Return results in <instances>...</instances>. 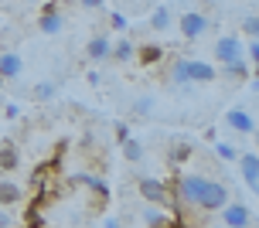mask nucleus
<instances>
[{
	"label": "nucleus",
	"instance_id": "f257e3e1",
	"mask_svg": "<svg viewBox=\"0 0 259 228\" xmlns=\"http://www.w3.org/2000/svg\"><path fill=\"white\" fill-rule=\"evenodd\" d=\"M201 184H205V174H181L174 180V201H181L184 208H198V194H201Z\"/></svg>",
	"mask_w": 259,
	"mask_h": 228
},
{
	"label": "nucleus",
	"instance_id": "f03ea898",
	"mask_svg": "<svg viewBox=\"0 0 259 228\" xmlns=\"http://www.w3.org/2000/svg\"><path fill=\"white\" fill-rule=\"evenodd\" d=\"M137 191L143 194V201H150V204H160V208H170V211L178 208L174 194H170V184H164V180H157V177H140Z\"/></svg>",
	"mask_w": 259,
	"mask_h": 228
},
{
	"label": "nucleus",
	"instance_id": "7ed1b4c3",
	"mask_svg": "<svg viewBox=\"0 0 259 228\" xmlns=\"http://www.w3.org/2000/svg\"><path fill=\"white\" fill-rule=\"evenodd\" d=\"M225 201H229V188L215 177H205L201 194H198V211H222Z\"/></svg>",
	"mask_w": 259,
	"mask_h": 228
},
{
	"label": "nucleus",
	"instance_id": "20e7f679",
	"mask_svg": "<svg viewBox=\"0 0 259 228\" xmlns=\"http://www.w3.org/2000/svg\"><path fill=\"white\" fill-rule=\"evenodd\" d=\"M219 218H222V225H225V228H252V225H256L252 208H246L242 201H225V204H222V211H219Z\"/></svg>",
	"mask_w": 259,
	"mask_h": 228
},
{
	"label": "nucleus",
	"instance_id": "39448f33",
	"mask_svg": "<svg viewBox=\"0 0 259 228\" xmlns=\"http://www.w3.org/2000/svg\"><path fill=\"white\" fill-rule=\"evenodd\" d=\"M208 27H211V21H208L201 11H184L181 17H178V31H181V38H188V41H198Z\"/></svg>",
	"mask_w": 259,
	"mask_h": 228
},
{
	"label": "nucleus",
	"instance_id": "423d86ee",
	"mask_svg": "<svg viewBox=\"0 0 259 228\" xmlns=\"http://www.w3.org/2000/svg\"><path fill=\"white\" fill-rule=\"evenodd\" d=\"M242 48H246L242 38H235V34H222L211 51H215V62H219V65H232V62H239V58H246Z\"/></svg>",
	"mask_w": 259,
	"mask_h": 228
},
{
	"label": "nucleus",
	"instance_id": "0eeeda50",
	"mask_svg": "<svg viewBox=\"0 0 259 228\" xmlns=\"http://www.w3.org/2000/svg\"><path fill=\"white\" fill-rule=\"evenodd\" d=\"M225 126L232 129V133L252 136V133H256V116L246 113V109H229V113H225Z\"/></svg>",
	"mask_w": 259,
	"mask_h": 228
},
{
	"label": "nucleus",
	"instance_id": "6e6552de",
	"mask_svg": "<svg viewBox=\"0 0 259 228\" xmlns=\"http://www.w3.org/2000/svg\"><path fill=\"white\" fill-rule=\"evenodd\" d=\"M235 160H239V174L246 180V188L256 191L259 188V153L249 150V153H242V157H235Z\"/></svg>",
	"mask_w": 259,
	"mask_h": 228
},
{
	"label": "nucleus",
	"instance_id": "1a4fd4ad",
	"mask_svg": "<svg viewBox=\"0 0 259 228\" xmlns=\"http://www.w3.org/2000/svg\"><path fill=\"white\" fill-rule=\"evenodd\" d=\"M219 78V68L211 62H198V58H188V82H201V85H208V82H215Z\"/></svg>",
	"mask_w": 259,
	"mask_h": 228
},
{
	"label": "nucleus",
	"instance_id": "9d476101",
	"mask_svg": "<svg viewBox=\"0 0 259 228\" xmlns=\"http://www.w3.org/2000/svg\"><path fill=\"white\" fill-rule=\"evenodd\" d=\"M21 72H24V58L17 51H0V78L7 82V78H17Z\"/></svg>",
	"mask_w": 259,
	"mask_h": 228
},
{
	"label": "nucleus",
	"instance_id": "9b49d317",
	"mask_svg": "<svg viewBox=\"0 0 259 228\" xmlns=\"http://www.w3.org/2000/svg\"><path fill=\"white\" fill-rule=\"evenodd\" d=\"M38 27H41V34H62V27H65L62 11H45L38 17Z\"/></svg>",
	"mask_w": 259,
	"mask_h": 228
},
{
	"label": "nucleus",
	"instance_id": "f8f14e48",
	"mask_svg": "<svg viewBox=\"0 0 259 228\" xmlns=\"http://www.w3.org/2000/svg\"><path fill=\"white\" fill-rule=\"evenodd\" d=\"M85 58H89V62H106V58H109V38H106V34H96V38L85 44Z\"/></svg>",
	"mask_w": 259,
	"mask_h": 228
},
{
	"label": "nucleus",
	"instance_id": "ddd939ff",
	"mask_svg": "<svg viewBox=\"0 0 259 228\" xmlns=\"http://www.w3.org/2000/svg\"><path fill=\"white\" fill-rule=\"evenodd\" d=\"M21 198H24L21 184H14V180H0V208H14V204H21Z\"/></svg>",
	"mask_w": 259,
	"mask_h": 228
},
{
	"label": "nucleus",
	"instance_id": "4468645a",
	"mask_svg": "<svg viewBox=\"0 0 259 228\" xmlns=\"http://www.w3.org/2000/svg\"><path fill=\"white\" fill-rule=\"evenodd\" d=\"M133 58H137V62H140V65H160V62H164V48L150 41V44H140Z\"/></svg>",
	"mask_w": 259,
	"mask_h": 228
},
{
	"label": "nucleus",
	"instance_id": "2eb2a0df",
	"mask_svg": "<svg viewBox=\"0 0 259 228\" xmlns=\"http://www.w3.org/2000/svg\"><path fill=\"white\" fill-rule=\"evenodd\" d=\"M133 55H137V48H133V41H130V38H119L116 44H109V58L119 62V65L133 62Z\"/></svg>",
	"mask_w": 259,
	"mask_h": 228
},
{
	"label": "nucleus",
	"instance_id": "dca6fc26",
	"mask_svg": "<svg viewBox=\"0 0 259 228\" xmlns=\"http://www.w3.org/2000/svg\"><path fill=\"white\" fill-rule=\"evenodd\" d=\"M17 167H21V153L11 140H4L0 143V170H17Z\"/></svg>",
	"mask_w": 259,
	"mask_h": 228
},
{
	"label": "nucleus",
	"instance_id": "f3484780",
	"mask_svg": "<svg viewBox=\"0 0 259 228\" xmlns=\"http://www.w3.org/2000/svg\"><path fill=\"white\" fill-rule=\"evenodd\" d=\"M167 208H160V204H147L143 208V221H147V228H164L170 225V215H164Z\"/></svg>",
	"mask_w": 259,
	"mask_h": 228
},
{
	"label": "nucleus",
	"instance_id": "a211bd4d",
	"mask_svg": "<svg viewBox=\"0 0 259 228\" xmlns=\"http://www.w3.org/2000/svg\"><path fill=\"white\" fill-rule=\"evenodd\" d=\"M150 27H154V31H167V27H174V14H170V7H154V14H150Z\"/></svg>",
	"mask_w": 259,
	"mask_h": 228
},
{
	"label": "nucleus",
	"instance_id": "6ab92c4d",
	"mask_svg": "<svg viewBox=\"0 0 259 228\" xmlns=\"http://www.w3.org/2000/svg\"><path fill=\"white\" fill-rule=\"evenodd\" d=\"M75 184H82V188H92L99 198H106L109 194V188H106L103 177H96V174H75Z\"/></svg>",
	"mask_w": 259,
	"mask_h": 228
},
{
	"label": "nucleus",
	"instance_id": "aec40b11",
	"mask_svg": "<svg viewBox=\"0 0 259 228\" xmlns=\"http://www.w3.org/2000/svg\"><path fill=\"white\" fill-rule=\"evenodd\" d=\"M222 75H225V78H235V82H239V78H249L252 72L246 68V58H239V62H232V65H222Z\"/></svg>",
	"mask_w": 259,
	"mask_h": 228
},
{
	"label": "nucleus",
	"instance_id": "412c9836",
	"mask_svg": "<svg viewBox=\"0 0 259 228\" xmlns=\"http://www.w3.org/2000/svg\"><path fill=\"white\" fill-rule=\"evenodd\" d=\"M119 147H123V157H126L130 164H140V160H143V147H140V143H137L133 136H126L123 143H119Z\"/></svg>",
	"mask_w": 259,
	"mask_h": 228
},
{
	"label": "nucleus",
	"instance_id": "4be33fe9",
	"mask_svg": "<svg viewBox=\"0 0 259 228\" xmlns=\"http://www.w3.org/2000/svg\"><path fill=\"white\" fill-rule=\"evenodd\" d=\"M170 78H174L178 85H191V82H188V58H178V62L170 65Z\"/></svg>",
	"mask_w": 259,
	"mask_h": 228
},
{
	"label": "nucleus",
	"instance_id": "5701e85b",
	"mask_svg": "<svg viewBox=\"0 0 259 228\" xmlns=\"http://www.w3.org/2000/svg\"><path fill=\"white\" fill-rule=\"evenodd\" d=\"M55 89H58V85H55V78H45V82H38V85H34V99H38V102H48L55 96Z\"/></svg>",
	"mask_w": 259,
	"mask_h": 228
},
{
	"label": "nucleus",
	"instance_id": "b1692460",
	"mask_svg": "<svg viewBox=\"0 0 259 228\" xmlns=\"http://www.w3.org/2000/svg\"><path fill=\"white\" fill-rule=\"evenodd\" d=\"M188 157H191V147H188V143H174V147H170V164L181 167Z\"/></svg>",
	"mask_w": 259,
	"mask_h": 228
},
{
	"label": "nucleus",
	"instance_id": "393cba45",
	"mask_svg": "<svg viewBox=\"0 0 259 228\" xmlns=\"http://www.w3.org/2000/svg\"><path fill=\"white\" fill-rule=\"evenodd\" d=\"M256 31H259V17H256V14H249L246 21H242V34L252 41V38H256Z\"/></svg>",
	"mask_w": 259,
	"mask_h": 228
},
{
	"label": "nucleus",
	"instance_id": "a878e982",
	"mask_svg": "<svg viewBox=\"0 0 259 228\" xmlns=\"http://www.w3.org/2000/svg\"><path fill=\"white\" fill-rule=\"evenodd\" d=\"M215 153H219L222 160H235V157H239V153H235V147H229V143H219V140H215Z\"/></svg>",
	"mask_w": 259,
	"mask_h": 228
},
{
	"label": "nucleus",
	"instance_id": "bb28decb",
	"mask_svg": "<svg viewBox=\"0 0 259 228\" xmlns=\"http://www.w3.org/2000/svg\"><path fill=\"white\" fill-rule=\"evenodd\" d=\"M109 24H113V31H126V27H130V21H126V14L113 11V14H109Z\"/></svg>",
	"mask_w": 259,
	"mask_h": 228
},
{
	"label": "nucleus",
	"instance_id": "cd10ccee",
	"mask_svg": "<svg viewBox=\"0 0 259 228\" xmlns=\"http://www.w3.org/2000/svg\"><path fill=\"white\" fill-rule=\"evenodd\" d=\"M242 55H249V65H256L259 62V41L252 38V41H249V48H242Z\"/></svg>",
	"mask_w": 259,
	"mask_h": 228
},
{
	"label": "nucleus",
	"instance_id": "c85d7f7f",
	"mask_svg": "<svg viewBox=\"0 0 259 228\" xmlns=\"http://www.w3.org/2000/svg\"><path fill=\"white\" fill-rule=\"evenodd\" d=\"M150 106H154L150 99H137V102H133V113H137V116H150Z\"/></svg>",
	"mask_w": 259,
	"mask_h": 228
},
{
	"label": "nucleus",
	"instance_id": "c756f323",
	"mask_svg": "<svg viewBox=\"0 0 259 228\" xmlns=\"http://www.w3.org/2000/svg\"><path fill=\"white\" fill-rule=\"evenodd\" d=\"M113 133H116V140L123 143V140L130 136V126H126V123H116V126H113Z\"/></svg>",
	"mask_w": 259,
	"mask_h": 228
},
{
	"label": "nucleus",
	"instance_id": "7c9ffc66",
	"mask_svg": "<svg viewBox=\"0 0 259 228\" xmlns=\"http://www.w3.org/2000/svg\"><path fill=\"white\" fill-rule=\"evenodd\" d=\"M78 4H82V7H85V11H99V7H103L106 0H78Z\"/></svg>",
	"mask_w": 259,
	"mask_h": 228
},
{
	"label": "nucleus",
	"instance_id": "2f4dec72",
	"mask_svg": "<svg viewBox=\"0 0 259 228\" xmlns=\"http://www.w3.org/2000/svg\"><path fill=\"white\" fill-rule=\"evenodd\" d=\"M21 116V106H7V119H17Z\"/></svg>",
	"mask_w": 259,
	"mask_h": 228
},
{
	"label": "nucleus",
	"instance_id": "473e14b6",
	"mask_svg": "<svg viewBox=\"0 0 259 228\" xmlns=\"http://www.w3.org/2000/svg\"><path fill=\"white\" fill-rule=\"evenodd\" d=\"M106 228H119V221H116L113 215H109V218H106Z\"/></svg>",
	"mask_w": 259,
	"mask_h": 228
},
{
	"label": "nucleus",
	"instance_id": "72a5a7b5",
	"mask_svg": "<svg viewBox=\"0 0 259 228\" xmlns=\"http://www.w3.org/2000/svg\"><path fill=\"white\" fill-rule=\"evenodd\" d=\"M7 225H11V218H7V215H0V228H7Z\"/></svg>",
	"mask_w": 259,
	"mask_h": 228
},
{
	"label": "nucleus",
	"instance_id": "f704fd0d",
	"mask_svg": "<svg viewBox=\"0 0 259 228\" xmlns=\"http://www.w3.org/2000/svg\"><path fill=\"white\" fill-rule=\"evenodd\" d=\"M201 4H208V7H215V4H222V0H201Z\"/></svg>",
	"mask_w": 259,
	"mask_h": 228
},
{
	"label": "nucleus",
	"instance_id": "c9c22d12",
	"mask_svg": "<svg viewBox=\"0 0 259 228\" xmlns=\"http://www.w3.org/2000/svg\"><path fill=\"white\" fill-rule=\"evenodd\" d=\"M164 228H174V221H170V225H164Z\"/></svg>",
	"mask_w": 259,
	"mask_h": 228
},
{
	"label": "nucleus",
	"instance_id": "e433bc0d",
	"mask_svg": "<svg viewBox=\"0 0 259 228\" xmlns=\"http://www.w3.org/2000/svg\"><path fill=\"white\" fill-rule=\"evenodd\" d=\"M27 4H38V0H27Z\"/></svg>",
	"mask_w": 259,
	"mask_h": 228
},
{
	"label": "nucleus",
	"instance_id": "4c0bfd02",
	"mask_svg": "<svg viewBox=\"0 0 259 228\" xmlns=\"http://www.w3.org/2000/svg\"><path fill=\"white\" fill-rule=\"evenodd\" d=\"M0 85H4V78H0Z\"/></svg>",
	"mask_w": 259,
	"mask_h": 228
}]
</instances>
